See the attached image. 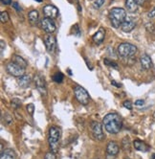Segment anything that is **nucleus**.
I'll list each match as a JSON object with an SVG mask.
<instances>
[{"mask_svg":"<svg viewBox=\"0 0 155 159\" xmlns=\"http://www.w3.org/2000/svg\"><path fill=\"white\" fill-rule=\"evenodd\" d=\"M117 53L122 57H131L137 53V47L131 43H121L117 47Z\"/></svg>","mask_w":155,"mask_h":159,"instance_id":"nucleus-4","label":"nucleus"},{"mask_svg":"<svg viewBox=\"0 0 155 159\" xmlns=\"http://www.w3.org/2000/svg\"><path fill=\"white\" fill-rule=\"evenodd\" d=\"M103 124L106 131L111 134H117L120 132L123 127L122 118L117 113H108L106 114L104 120Z\"/></svg>","mask_w":155,"mask_h":159,"instance_id":"nucleus-1","label":"nucleus"},{"mask_svg":"<svg viewBox=\"0 0 155 159\" xmlns=\"http://www.w3.org/2000/svg\"><path fill=\"white\" fill-rule=\"evenodd\" d=\"M35 84L37 85V89L39 91V93L43 96L47 95V87H46V83L44 80V77H42L40 74H37L35 76Z\"/></svg>","mask_w":155,"mask_h":159,"instance_id":"nucleus-8","label":"nucleus"},{"mask_svg":"<svg viewBox=\"0 0 155 159\" xmlns=\"http://www.w3.org/2000/svg\"><path fill=\"white\" fill-rule=\"evenodd\" d=\"M104 1H105V0H96V1L94 2V7L97 8V9L101 8L104 5Z\"/></svg>","mask_w":155,"mask_h":159,"instance_id":"nucleus-30","label":"nucleus"},{"mask_svg":"<svg viewBox=\"0 0 155 159\" xmlns=\"http://www.w3.org/2000/svg\"><path fill=\"white\" fill-rule=\"evenodd\" d=\"M63 74L61 73V72H57V73L53 76V81H55V83H62V81H63Z\"/></svg>","mask_w":155,"mask_h":159,"instance_id":"nucleus-23","label":"nucleus"},{"mask_svg":"<svg viewBox=\"0 0 155 159\" xmlns=\"http://www.w3.org/2000/svg\"><path fill=\"white\" fill-rule=\"evenodd\" d=\"M61 138V129L59 127L53 126L48 131V143L51 152L57 153L60 149V142Z\"/></svg>","mask_w":155,"mask_h":159,"instance_id":"nucleus-2","label":"nucleus"},{"mask_svg":"<svg viewBox=\"0 0 155 159\" xmlns=\"http://www.w3.org/2000/svg\"><path fill=\"white\" fill-rule=\"evenodd\" d=\"M43 14H44V16L47 18L55 19L59 16V10H57V8L55 7L54 5H46V6L43 8Z\"/></svg>","mask_w":155,"mask_h":159,"instance_id":"nucleus-10","label":"nucleus"},{"mask_svg":"<svg viewBox=\"0 0 155 159\" xmlns=\"http://www.w3.org/2000/svg\"><path fill=\"white\" fill-rule=\"evenodd\" d=\"M98 159H99V158H98Z\"/></svg>","mask_w":155,"mask_h":159,"instance_id":"nucleus-44","label":"nucleus"},{"mask_svg":"<svg viewBox=\"0 0 155 159\" xmlns=\"http://www.w3.org/2000/svg\"><path fill=\"white\" fill-rule=\"evenodd\" d=\"M12 105L14 108H18L19 107H21V101L19 99L14 98V99L12 100Z\"/></svg>","mask_w":155,"mask_h":159,"instance_id":"nucleus-26","label":"nucleus"},{"mask_svg":"<svg viewBox=\"0 0 155 159\" xmlns=\"http://www.w3.org/2000/svg\"><path fill=\"white\" fill-rule=\"evenodd\" d=\"M115 157L116 156H114V155H107V156H106V159H115Z\"/></svg>","mask_w":155,"mask_h":159,"instance_id":"nucleus-41","label":"nucleus"},{"mask_svg":"<svg viewBox=\"0 0 155 159\" xmlns=\"http://www.w3.org/2000/svg\"><path fill=\"white\" fill-rule=\"evenodd\" d=\"M1 2L4 5H10L12 3V0H1Z\"/></svg>","mask_w":155,"mask_h":159,"instance_id":"nucleus-37","label":"nucleus"},{"mask_svg":"<svg viewBox=\"0 0 155 159\" xmlns=\"http://www.w3.org/2000/svg\"><path fill=\"white\" fill-rule=\"evenodd\" d=\"M73 29H75V30H74V35H76V36H78V37H80V31L79 25H78V24H76Z\"/></svg>","mask_w":155,"mask_h":159,"instance_id":"nucleus-33","label":"nucleus"},{"mask_svg":"<svg viewBox=\"0 0 155 159\" xmlns=\"http://www.w3.org/2000/svg\"><path fill=\"white\" fill-rule=\"evenodd\" d=\"M134 28H135V21L133 20V18L130 16H127V18H125L123 24L121 25V29L125 33L131 32Z\"/></svg>","mask_w":155,"mask_h":159,"instance_id":"nucleus-12","label":"nucleus"},{"mask_svg":"<svg viewBox=\"0 0 155 159\" xmlns=\"http://www.w3.org/2000/svg\"><path fill=\"white\" fill-rule=\"evenodd\" d=\"M44 44L47 51L49 53H54L56 50V46H57V42H56V38L54 36H52L51 34L49 35H46L44 37Z\"/></svg>","mask_w":155,"mask_h":159,"instance_id":"nucleus-11","label":"nucleus"},{"mask_svg":"<svg viewBox=\"0 0 155 159\" xmlns=\"http://www.w3.org/2000/svg\"><path fill=\"white\" fill-rule=\"evenodd\" d=\"M124 107L127 108L129 110L132 109V104L131 102H129V101H125V102H124Z\"/></svg>","mask_w":155,"mask_h":159,"instance_id":"nucleus-31","label":"nucleus"},{"mask_svg":"<svg viewBox=\"0 0 155 159\" xmlns=\"http://www.w3.org/2000/svg\"><path fill=\"white\" fill-rule=\"evenodd\" d=\"M0 20L2 23H6L9 20V14L7 12H2L0 13Z\"/></svg>","mask_w":155,"mask_h":159,"instance_id":"nucleus-25","label":"nucleus"},{"mask_svg":"<svg viewBox=\"0 0 155 159\" xmlns=\"http://www.w3.org/2000/svg\"><path fill=\"white\" fill-rule=\"evenodd\" d=\"M91 129H92V133H93L94 137L97 140L101 141L104 139V134L103 132V128H101V125L97 122V121H92L91 122Z\"/></svg>","mask_w":155,"mask_h":159,"instance_id":"nucleus-7","label":"nucleus"},{"mask_svg":"<svg viewBox=\"0 0 155 159\" xmlns=\"http://www.w3.org/2000/svg\"><path fill=\"white\" fill-rule=\"evenodd\" d=\"M145 27H146L147 31L149 32V33H153L154 30H155V26H154V24H153L152 22H148Z\"/></svg>","mask_w":155,"mask_h":159,"instance_id":"nucleus-27","label":"nucleus"},{"mask_svg":"<svg viewBox=\"0 0 155 159\" xmlns=\"http://www.w3.org/2000/svg\"><path fill=\"white\" fill-rule=\"evenodd\" d=\"M40 26L41 29H43L48 34H52L56 31V23L51 18H43L40 21Z\"/></svg>","mask_w":155,"mask_h":159,"instance_id":"nucleus-9","label":"nucleus"},{"mask_svg":"<svg viewBox=\"0 0 155 159\" xmlns=\"http://www.w3.org/2000/svg\"><path fill=\"white\" fill-rule=\"evenodd\" d=\"M13 61L14 62V63L20 65L21 67H23V68H26L27 65H28L27 61L24 60L22 57L18 56V55H13Z\"/></svg>","mask_w":155,"mask_h":159,"instance_id":"nucleus-20","label":"nucleus"},{"mask_svg":"<svg viewBox=\"0 0 155 159\" xmlns=\"http://www.w3.org/2000/svg\"><path fill=\"white\" fill-rule=\"evenodd\" d=\"M6 69L9 72V74H11L13 77H17V78H20V77L25 75V68H23L20 65L14 63L13 61L9 62L6 65Z\"/></svg>","mask_w":155,"mask_h":159,"instance_id":"nucleus-6","label":"nucleus"},{"mask_svg":"<svg viewBox=\"0 0 155 159\" xmlns=\"http://www.w3.org/2000/svg\"><path fill=\"white\" fill-rule=\"evenodd\" d=\"M36 1H37V2H39V3H40V2H42V0H36Z\"/></svg>","mask_w":155,"mask_h":159,"instance_id":"nucleus-42","label":"nucleus"},{"mask_svg":"<svg viewBox=\"0 0 155 159\" xmlns=\"http://www.w3.org/2000/svg\"><path fill=\"white\" fill-rule=\"evenodd\" d=\"M111 84H112V85H115L116 87H121V86H122V84H117V83H116L115 81H111Z\"/></svg>","mask_w":155,"mask_h":159,"instance_id":"nucleus-39","label":"nucleus"},{"mask_svg":"<svg viewBox=\"0 0 155 159\" xmlns=\"http://www.w3.org/2000/svg\"><path fill=\"white\" fill-rule=\"evenodd\" d=\"M125 8L130 13H135L138 9V5L135 0H125Z\"/></svg>","mask_w":155,"mask_h":159,"instance_id":"nucleus-19","label":"nucleus"},{"mask_svg":"<svg viewBox=\"0 0 155 159\" xmlns=\"http://www.w3.org/2000/svg\"><path fill=\"white\" fill-rule=\"evenodd\" d=\"M74 94H75L76 99L78 100V102L80 104L86 105L89 103V100H90L89 94L86 91V89L82 87V86L76 85L74 87Z\"/></svg>","mask_w":155,"mask_h":159,"instance_id":"nucleus-5","label":"nucleus"},{"mask_svg":"<svg viewBox=\"0 0 155 159\" xmlns=\"http://www.w3.org/2000/svg\"><path fill=\"white\" fill-rule=\"evenodd\" d=\"M120 151V148L118 146V144L114 142V141H110L107 144V147H106V152H107L108 155H114L116 156L118 155V152Z\"/></svg>","mask_w":155,"mask_h":159,"instance_id":"nucleus-13","label":"nucleus"},{"mask_svg":"<svg viewBox=\"0 0 155 159\" xmlns=\"http://www.w3.org/2000/svg\"><path fill=\"white\" fill-rule=\"evenodd\" d=\"M26 108H27L28 113L30 114L31 116H33V115H34V111H35V105H34L33 104H29L27 107H26Z\"/></svg>","mask_w":155,"mask_h":159,"instance_id":"nucleus-28","label":"nucleus"},{"mask_svg":"<svg viewBox=\"0 0 155 159\" xmlns=\"http://www.w3.org/2000/svg\"><path fill=\"white\" fill-rule=\"evenodd\" d=\"M13 8L16 9L17 12H20V11H21V8H20V6L18 5L17 2H13Z\"/></svg>","mask_w":155,"mask_h":159,"instance_id":"nucleus-35","label":"nucleus"},{"mask_svg":"<svg viewBox=\"0 0 155 159\" xmlns=\"http://www.w3.org/2000/svg\"><path fill=\"white\" fill-rule=\"evenodd\" d=\"M152 159H155V155H152Z\"/></svg>","mask_w":155,"mask_h":159,"instance_id":"nucleus-43","label":"nucleus"},{"mask_svg":"<svg viewBox=\"0 0 155 159\" xmlns=\"http://www.w3.org/2000/svg\"><path fill=\"white\" fill-rule=\"evenodd\" d=\"M140 62H141V65H142L143 68L146 69V70L151 69V66H152V61H151V57L148 56L147 54H144L141 57V59H140Z\"/></svg>","mask_w":155,"mask_h":159,"instance_id":"nucleus-15","label":"nucleus"},{"mask_svg":"<svg viewBox=\"0 0 155 159\" xmlns=\"http://www.w3.org/2000/svg\"><path fill=\"white\" fill-rule=\"evenodd\" d=\"M5 117H6V118H5V120H6V123H7L8 125H10V124L13 122V117H12L9 113L5 114Z\"/></svg>","mask_w":155,"mask_h":159,"instance_id":"nucleus-32","label":"nucleus"},{"mask_svg":"<svg viewBox=\"0 0 155 159\" xmlns=\"http://www.w3.org/2000/svg\"><path fill=\"white\" fill-rule=\"evenodd\" d=\"M28 17H29V21L31 22L32 25H37V23L38 21V13L36 10H33L28 14Z\"/></svg>","mask_w":155,"mask_h":159,"instance_id":"nucleus-21","label":"nucleus"},{"mask_svg":"<svg viewBox=\"0 0 155 159\" xmlns=\"http://www.w3.org/2000/svg\"><path fill=\"white\" fill-rule=\"evenodd\" d=\"M133 145H134V148L136 149L137 151H140V152H148L149 150V147L147 145L146 143H144L141 140H134Z\"/></svg>","mask_w":155,"mask_h":159,"instance_id":"nucleus-18","label":"nucleus"},{"mask_svg":"<svg viewBox=\"0 0 155 159\" xmlns=\"http://www.w3.org/2000/svg\"><path fill=\"white\" fill-rule=\"evenodd\" d=\"M127 18V12L123 8H113L109 12V19L114 28H119Z\"/></svg>","mask_w":155,"mask_h":159,"instance_id":"nucleus-3","label":"nucleus"},{"mask_svg":"<svg viewBox=\"0 0 155 159\" xmlns=\"http://www.w3.org/2000/svg\"><path fill=\"white\" fill-rule=\"evenodd\" d=\"M122 147L124 152H129L130 150V140L128 136H125L122 141Z\"/></svg>","mask_w":155,"mask_h":159,"instance_id":"nucleus-22","label":"nucleus"},{"mask_svg":"<svg viewBox=\"0 0 155 159\" xmlns=\"http://www.w3.org/2000/svg\"><path fill=\"white\" fill-rule=\"evenodd\" d=\"M148 18H153V17H155V7L154 8H152L151 11L148 12Z\"/></svg>","mask_w":155,"mask_h":159,"instance_id":"nucleus-34","label":"nucleus"},{"mask_svg":"<svg viewBox=\"0 0 155 159\" xmlns=\"http://www.w3.org/2000/svg\"><path fill=\"white\" fill-rule=\"evenodd\" d=\"M0 44H1V55H3V51H4V48H5V43L3 40L0 41Z\"/></svg>","mask_w":155,"mask_h":159,"instance_id":"nucleus-38","label":"nucleus"},{"mask_svg":"<svg viewBox=\"0 0 155 159\" xmlns=\"http://www.w3.org/2000/svg\"><path fill=\"white\" fill-rule=\"evenodd\" d=\"M104 64H106L107 66L113 67V68H118V65H117V63H116L115 61H112V60H110L108 59H104Z\"/></svg>","mask_w":155,"mask_h":159,"instance_id":"nucleus-24","label":"nucleus"},{"mask_svg":"<svg viewBox=\"0 0 155 159\" xmlns=\"http://www.w3.org/2000/svg\"><path fill=\"white\" fill-rule=\"evenodd\" d=\"M135 1H136L137 5H142V4H144L145 2H146L147 0H135Z\"/></svg>","mask_w":155,"mask_h":159,"instance_id":"nucleus-40","label":"nucleus"},{"mask_svg":"<svg viewBox=\"0 0 155 159\" xmlns=\"http://www.w3.org/2000/svg\"><path fill=\"white\" fill-rule=\"evenodd\" d=\"M105 37V31L104 28H100L99 31H97L95 35L92 37V40L96 43V44H101L104 41Z\"/></svg>","mask_w":155,"mask_h":159,"instance_id":"nucleus-14","label":"nucleus"},{"mask_svg":"<svg viewBox=\"0 0 155 159\" xmlns=\"http://www.w3.org/2000/svg\"><path fill=\"white\" fill-rule=\"evenodd\" d=\"M0 159H16V153L12 149H7L1 152Z\"/></svg>","mask_w":155,"mask_h":159,"instance_id":"nucleus-17","label":"nucleus"},{"mask_svg":"<svg viewBox=\"0 0 155 159\" xmlns=\"http://www.w3.org/2000/svg\"><path fill=\"white\" fill-rule=\"evenodd\" d=\"M44 159H57L56 153L53 152H47L46 155H45V156H44Z\"/></svg>","mask_w":155,"mask_h":159,"instance_id":"nucleus-29","label":"nucleus"},{"mask_svg":"<svg viewBox=\"0 0 155 159\" xmlns=\"http://www.w3.org/2000/svg\"><path fill=\"white\" fill-rule=\"evenodd\" d=\"M17 84L18 85L20 86L22 88H27L29 85L31 84V78L30 76H27V75H24L22 77H20L18 80H17Z\"/></svg>","mask_w":155,"mask_h":159,"instance_id":"nucleus-16","label":"nucleus"},{"mask_svg":"<svg viewBox=\"0 0 155 159\" xmlns=\"http://www.w3.org/2000/svg\"><path fill=\"white\" fill-rule=\"evenodd\" d=\"M144 105H145L144 100H137L136 102H135V105H137V107H142Z\"/></svg>","mask_w":155,"mask_h":159,"instance_id":"nucleus-36","label":"nucleus"}]
</instances>
